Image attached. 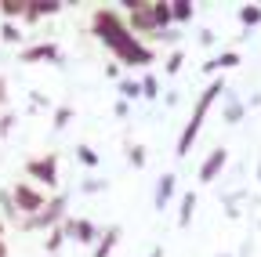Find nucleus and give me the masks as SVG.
Instances as JSON below:
<instances>
[{
  "label": "nucleus",
  "instance_id": "16",
  "mask_svg": "<svg viewBox=\"0 0 261 257\" xmlns=\"http://www.w3.org/2000/svg\"><path fill=\"white\" fill-rule=\"evenodd\" d=\"M192 210H196V192H185V196H181V210H178V229H189Z\"/></svg>",
  "mask_w": 261,
  "mask_h": 257
},
{
  "label": "nucleus",
  "instance_id": "4",
  "mask_svg": "<svg viewBox=\"0 0 261 257\" xmlns=\"http://www.w3.org/2000/svg\"><path fill=\"white\" fill-rule=\"evenodd\" d=\"M25 174L47 188H58V156H37L25 163Z\"/></svg>",
  "mask_w": 261,
  "mask_h": 257
},
{
  "label": "nucleus",
  "instance_id": "9",
  "mask_svg": "<svg viewBox=\"0 0 261 257\" xmlns=\"http://www.w3.org/2000/svg\"><path fill=\"white\" fill-rule=\"evenodd\" d=\"M218 94H225V80H211V87L200 94V102H196V112H192V120H200L203 123V116H207V109L214 105V98Z\"/></svg>",
  "mask_w": 261,
  "mask_h": 257
},
{
  "label": "nucleus",
  "instance_id": "30",
  "mask_svg": "<svg viewBox=\"0 0 261 257\" xmlns=\"http://www.w3.org/2000/svg\"><path fill=\"white\" fill-rule=\"evenodd\" d=\"M214 40H218V37H214V33H211V29H203V33H200V44H203V47H211V44H214Z\"/></svg>",
  "mask_w": 261,
  "mask_h": 257
},
{
  "label": "nucleus",
  "instance_id": "2",
  "mask_svg": "<svg viewBox=\"0 0 261 257\" xmlns=\"http://www.w3.org/2000/svg\"><path fill=\"white\" fill-rule=\"evenodd\" d=\"M65 203H69L65 196H55L51 203H44V210H40V214L25 217L22 229H25V232H33V229H58V224L65 221Z\"/></svg>",
  "mask_w": 261,
  "mask_h": 257
},
{
  "label": "nucleus",
  "instance_id": "33",
  "mask_svg": "<svg viewBox=\"0 0 261 257\" xmlns=\"http://www.w3.org/2000/svg\"><path fill=\"white\" fill-rule=\"evenodd\" d=\"M4 91H8V80L0 76V102H8V94H4Z\"/></svg>",
  "mask_w": 261,
  "mask_h": 257
},
{
  "label": "nucleus",
  "instance_id": "8",
  "mask_svg": "<svg viewBox=\"0 0 261 257\" xmlns=\"http://www.w3.org/2000/svg\"><path fill=\"white\" fill-rule=\"evenodd\" d=\"M58 62V66H62V51L51 44V40H44V44H33V47H25L22 51V62Z\"/></svg>",
  "mask_w": 261,
  "mask_h": 257
},
{
  "label": "nucleus",
  "instance_id": "29",
  "mask_svg": "<svg viewBox=\"0 0 261 257\" xmlns=\"http://www.w3.org/2000/svg\"><path fill=\"white\" fill-rule=\"evenodd\" d=\"M163 102H167V109H174V105L181 102V94H178V91H167V98H163Z\"/></svg>",
  "mask_w": 261,
  "mask_h": 257
},
{
  "label": "nucleus",
  "instance_id": "12",
  "mask_svg": "<svg viewBox=\"0 0 261 257\" xmlns=\"http://www.w3.org/2000/svg\"><path fill=\"white\" fill-rule=\"evenodd\" d=\"M116 239H120V224L106 229V236H98V243H94V253H91V257H109V253H113V246H116Z\"/></svg>",
  "mask_w": 261,
  "mask_h": 257
},
{
  "label": "nucleus",
  "instance_id": "19",
  "mask_svg": "<svg viewBox=\"0 0 261 257\" xmlns=\"http://www.w3.org/2000/svg\"><path fill=\"white\" fill-rule=\"evenodd\" d=\"M240 22H243L247 29L261 25V8H257V4H247V8H240Z\"/></svg>",
  "mask_w": 261,
  "mask_h": 257
},
{
  "label": "nucleus",
  "instance_id": "31",
  "mask_svg": "<svg viewBox=\"0 0 261 257\" xmlns=\"http://www.w3.org/2000/svg\"><path fill=\"white\" fill-rule=\"evenodd\" d=\"M11 123H15V116H4V120H0V138H4V134L11 131Z\"/></svg>",
  "mask_w": 261,
  "mask_h": 257
},
{
  "label": "nucleus",
  "instance_id": "11",
  "mask_svg": "<svg viewBox=\"0 0 261 257\" xmlns=\"http://www.w3.org/2000/svg\"><path fill=\"white\" fill-rule=\"evenodd\" d=\"M174 174H163L160 181H156V196H152V203H156V210H167V203H171V196H174Z\"/></svg>",
  "mask_w": 261,
  "mask_h": 257
},
{
  "label": "nucleus",
  "instance_id": "25",
  "mask_svg": "<svg viewBox=\"0 0 261 257\" xmlns=\"http://www.w3.org/2000/svg\"><path fill=\"white\" fill-rule=\"evenodd\" d=\"M69 120H73V109H69V105L55 109V131H65V127H69Z\"/></svg>",
  "mask_w": 261,
  "mask_h": 257
},
{
  "label": "nucleus",
  "instance_id": "20",
  "mask_svg": "<svg viewBox=\"0 0 261 257\" xmlns=\"http://www.w3.org/2000/svg\"><path fill=\"white\" fill-rule=\"evenodd\" d=\"M138 83H142V98H149V102H156V98H160V83H156V76H152V73H145Z\"/></svg>",
  "mask_w": 261,
  "mask_h": 257
},
{
  "label": "nucleus",
  "instance_id": "15",
  "mask_svg": "<svg viewBox=\"0 0 261 257\" xmlns=\"http://www.w3.org/2000/svg\"><path fill=\"white\" fill-rule=\"evenodd\" d=\"M135 98H142V83H138L135 76H123V80H120V102L130 105Z\"/></svg>",
  "mask_w": 261,
  "mask_h": 257
},
{
  "label": "nucleus",
  "instance_id": "27",
  "mask_svg": "<svg viewBox=\"0 0 261 257\" xmlns=\"http://www.w3.org/2000/svg\"><path fill=\"white\" fill-rule=\"evenodd\" d=\"M102 188H106V181H98V178H87L80 185V192H87V196H94V192H102Z\"/></svg>",
  "mask_w": 261,
  "mask_h": 257
},
{
  "label": "nucleus",
  "instance_id": "10",
  "mask_svg": "<svg viewBox=\"0 0 261 257\" xmlns=\"http://www.w3.org/2000/svg\"><path fill=\"white\" fill-rule=\"evenodd\" d=\"M221 102H225V105H221V120H225V123H232V127H236V123L247 116V105L236 98V94H228V91H225V94H221Z\"/></svg>",
  "mask_w": 261,
  "mask_h": 257
},
{
  "label": "nucleus",
  "instance_id": "13",
  "mask_svg": "<svg viewBox=\"0 0 261 257\" xmlns=\"http://www.w3.org/2000/svg\"><path fill=\"white\" fill-rule=\"evenodd\" d=\"M232 66H240V51H221L218 58H211L207 66H203V73H218V69H232Z\"/></svg>",
  "mask_w": 261,
  "mask_h": 257
},
{
  "label": "nucleus",
  "instance_id": "22",
  "mask_svg": "<svg viewBox=\"0 0 261 257\" xmlns=\"http://www.w3.org/2000/svg\"><path fill=\"white\" fill-rule=\"evenodd\" d=\"M181 66H185V51H174V54L167 58V66H163V73H167V76H178Z\"/></svg>",
  "mask_w": 261,
  "mask_h": 257
},
{
  "label": "nucleus",
  "instance_id": "18",
  "mask_svg": "<svg viewBox=\"0 0 261 257\" xmlns=\"http://www.w3.org/2000/svg\"><path fill=\"white\" fill-rule=\"evenodd\" d=\"M62 243H65V232H62V229H51V232H47V239H44V250H47V257H55V253L62 250Z\"/></svg>",
  "mask_w": 261,
  "mask_h": 257
},
{
  "label": "nucleus",
  "instance_id": "26",
  "mask_svg": "<svg viewBox=\"0 0 261 257\" xmlns=\"http://www.w3.org/2000/svg\"><path fill=\"white\" fill-rule=\"evenodd\" d=\"M0 37H4L8 44H18V40H22V33H18V25H15V22H4V29H0Z\"/></svg>",
  "mask_w": 261,
  "mask_h": 257
},
{
  "label": "nucleus",
  "instance_id": "24",
  "mask_svg": "<svg viewBox=\"0 0 261 257\" xmlns=\"http://www.w3.org/2000/svg\"><path fill=\"white\" fill-rule=\"evenodd\" d=\"M127 163L135 167V170H142V167H145V149H142V145H130V152H127Z\"/></svg>",
  "mask_w": 261,
  "mask_h": 257
},
{
  "label": "nucleus",
  "instance_id": "6",
  "mask_svg": "<svg viewBox=\"0 0 261 257\" xmlns=\"http://www.w3.org/2000/svg\"><path fill=\"white\" fill-rule=\"evenodd\" d=\"M123 8H130V29H138V33H160L156 22H152V4L149 0H127Z\"/></svg>",
  "mask_w": 261,
  "mask_h": 257
},
{
  "label": "nucleus",
  "instance_id": "1",
  "mask_svg": "<svg viewBox=\"0 0 261 257\" xmlns=\"http://www.w3.org/2000/svg\"><path fill=\"white\" fill-rule=\"evenodd\" d=\"M91 25H94V37L102 40V44L123 62V66H152V47H145L138 37H130L127 22H123L116 11L98 8V11L91 15Z\"/></svg>",
  "mask_w": 261,
  "mask_h": 257
},
{
  "label": "nucleus",
  "instance_id": "5",
  "mask_svg": "<svg viewBox=\"0 0 261 257\" xmlns=\"http://www.w3.org/2000/svg\"><path fill=\"white\" fill-rule=\"evenodd\" d=\"M58 229L65 232V239H76L80 246H87V243H98V229L87 221V217H65Z\"/></svg>",
  "mask_w": 261,
  "mask_h": 257
},
{
  "label": "nucleus",
  "instance_id": "34",
  "mask_svg": "<svg viewBox=\"0 0 261 257\" xmlns=\"http://www.w3.org/2000/svg\"><path fill=\"white\" fill-rule=\"evenodd\" d=\"M149 257H163V246H152V250H149Z\"/></svg>",
  "mask_w": 261,
  "mask_h": 257
},
{
  "label": "nucleus",
  "instance_id": "3",
  "mask_svg": "<svg viewBox=\"0 0 261 257\" xmlns=\"http://www.w3.org/2000/svg\"><path fill=\"white\" fill-rule=\"evenodd\" d=\"M11 203H15V210H18V214H29V217H33V214H40V210H44V203H47V199H44V192H37L33 185L18 181V185H15V192H11Z\"/></svg>",
  "mask_w": 261,
  "mask_h": 257
},
{
  "label": "nucleus",
  "instance_id": "21",
  "mask_svg": "<svg viewBox=\"0 0 261 257\" xmlns=\"http://www.w3.org/2000/svg\"><path fill=\"white\" fill-rule=\"evenodd\" d=\"M171 18L174 22H189L192 18V4H189V0H174V4H171Z\"/></svg>",
  "mask_w": 261,
  "mask_h": 257
},
{
  "label": "nucleus",
  "instance_id": "28",
  "mask_svg": "<svg viewBox=\"0 0 261 257\" xmlns=\"http://www.w3.org/2000/svg\"><path fill=\"white\" fill-rule=\"evenodd\" d=\"M160 40H167V44H178V29H163Z\"/></svg>",
  "mask_w": 261,
  "mask_h": 257
},
{
  "label": "nucleus",
  "instance_id": "23",
  "mask_svg": "<svg viewBox=\"0 0 261 257\" xmlns=\"http://www.w3.org/2000/svg\"><path fill=\"white\" fill-rule=\"evenodd\" d=\"M76 159H80L84 167H98V152L91 145H76Z\"/></svg>",
  "mask_w": 261,
  "mask_h": 257
},
{
  "label": "nucleus",
  "instance_id": "32",
  "mask_svg": "<svg viewBox=\"0 0 261 257\" xmlns=\"http://www.w3.org/2000/svg\"><path fill=\"white\" fill-rule=\"evenodd\" d=\"M113 112H116L120 120H127V112H130V105H127V102H116V109H113Z\"/></svg>",
  "mask_w": 261,
  "mask_h": 257
},
{
  "label": "nucleus",
  "instance_id": "7",
  "mask_svg": "<svg viewBox=\"0 0 261 257\" xmlns=\"http://www.w3.org/2000/svg\"><path fill=\"white\" fill-rule=\"evenodd\" d=\"M225 163H228V152H225V149H214V152L203 159V167H200V181H203V185H211V181L221 174V167H225Z\"/></svg>",
  "mask_w": 261,
  "mask_h": 257
},
{
  "label": "nucleus",
  "instance_id": "17",
  "mask_svg": "<svg viewBox=\"0 0 261 257\" xmlns=\"http://www.w3.org/2000/svg\"><path fill=\"white\" fill-rule=\"evenodd\" d=\"M0 11H4L8 22H15V18H22V11H25V0H0Z\"/></svg>",
  "mask_w": 261,
  "mask_h": 257
},
{
  "label": "nucleus",
  "instance_id": "14",
  "mask_svg": "<svg viewBox=\"0 0 261 257\" xmlns=\"http://www.w3.org/2000/svg\"><path fill=\"white\" fill-rule=\"evenodd\" d=\"M152 22H156V29H160V33H163V29H171V4H167V0H152Z\"/></svg>",
  "mask_w": 261,
  "mask_h": 257
}]
</instances>
